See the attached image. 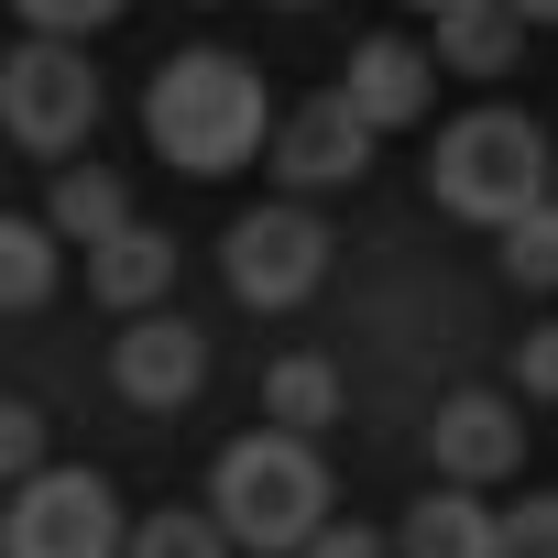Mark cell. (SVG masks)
<instances>
[{
    "label": "cell",
    "instance_id": "6da1fadb",
    "mask_svg": "<svg viewBox=\"0 0 558 558\" xmlns=\"http://www.w3.org/2000/svg\"><path fill=\"white\" fill-rule=\"evenodd\" d=\"M208 504L230 525V547H263V558H307L329 536V471H318V438H230L219 471H208Z\"/></svg>",
    "mask_w": 558,
    "mask_h": 558
},
{
    "label": "cell",
    "instance_id": "7a4b0ae2",
    "mask_svg": "<svg viewBox=\"0 0 558 558\" xmlns=\"http://www.w3.org/2000/svg\"><path fill=\"white\" fill-rule=\"evenodd\" d=\"M143 132H154L165 165L230 175V165H252V143H263V77H252L241 56H175V66H154V88H143Z\"/></svg>",
    "mask_w": 558,
    "mask_h": 558
},
{
    "label": "cell",
    "instance_id": "3957f363",
    "mask_svg": "<svg viewBox=\"0 0 558 558\" xmlns=\"http://www.w3.org/2000/svg\"><path fill=\"white\" fill-rule=\"evenodd\" d=\"M427 186H438V208H460V219H482V230H514L525 208L558 197V154H547V132H536L525 110H471V121L438 132Z\"/></svg>",
    "mask_w": 558,
    "mask_h": 558
},
{
    "label": "cell",
    "instance_id": "277c9868",
    "mask_svg": "<svg viewBox=\"0 0 558 558\" xmlns=\"http://www.w3.org/2000/svg\"><path fill=\"white\" fill-rule=\"evenodd\" d=\"M88 121H99V66L66 34H34L0 56V132L23 154H66V143H88Z\"/></svg>",
    "mask_w": 558,
    "mask_h": 558
},
{
    "label": "cell",
    "instance_id": "5b68a950",
    "mask_svg": "<svg viewBox=\"0 0 558 558\" xmlns=\"http://www.w3.org/2000/svg\"><path fill=\"white\" fill-rule=\"evenodd\" d=\"M0 558H132L121 536V493L99 471H45L12 493V514H0Z\"/></svg>",
    "mask_w": 558,
    "mask_h": 558
},
{
    "label": "cell",
    "instance_id": "8992f818",
    "mask_svg": "<svg viewBox=\"0 0 558 558\" xmlns=\"http://www.w3.org/2000/svg\"><path fill=\"white\" fill-rule=\"evenodd\" d=\"M219 274H230V296L241 307H307L318 296V274H329V230L307 208H241L230 241H219Z\"/></svg>",
    "mask_w": 558,
    "mask_h": 558
},
{
    "label": "cell",
    "instance_id": "52a82bcc",
    "mask_svg": "<svg viewBox=\"0 0 558 558\" xmlns=\"http://www.w3.org/2000/svg\"><path fill=\"white\" fill-rule=\"evenodd\" d=\"M110 384H121L132 405L175 416V405L208 384V340H197L186 318H165V307H154V318H132V329H121V351H110Z\"/></svg>",
    "mask_w": 558,
    "mask_h": 558
},
{
    "label": "cell",
    "instance_id": "ba28073f",
    "mask_svg": "<svg viewBox=\"0 0 558 558\" xmlns=\"http://www.w3.org/2000/svg\"><path fill=\"white\" fill-rule=\"evenodd\" d=\"M438 45H405V34H373L362 56H351V77H340V99L373 121V132H405V121H427V99H438Z\"/></svg>",
    "mask_w": 558,
    "mask_h": 558
},
{
    "label": "cell",
    "instance_id": "9c48e42d",
    "mask_svg": "<svg viewBox=\"0 0 558 558\" xmlns=\"http://www.w3.org/2000/svg\"><path fill=\"white\" fill-rule=\"evenodd\" d=\"M427 460L471 493V482H504L514 460H525V416L504 405V395H449L438 416H427Z\"/></svg>",
    "mask_w": 558,
    "mask_h": 558
},
{
    "label": "cell",
    "instance_id": "30bf717a",
    "mask_svg": "<svg viewBox=\"0 0 558 558\" xmlns=\"http://www.w3.org/2000/svg\"><path fill=\"white\" fill-rule=\"evenodd\" d=\"M274 165H286L296 186H351L362 165H373V121L329 88V99H307V110H286V132H274Z\"/></svg>",
    "mask_w": 558,
    "mask_h": 558
},
{
    "label": "cell",
    "instance_id": "8fae6325",
    "mask_svg": "<svg viewBox=\"0 0 558 558\" xmlns=\"http://www.w3.org/2000/svg\"><path fill=\"white\" fill-rule=\"evenodd\" d=\"M88 286H99V307H121V318H154V296L175 286V241L132 219L110 252H88Z\"/></svg>",
    "mask_w": 558,
    "mask_h": 558
},
{
    "label": "cell",
    "instance_id": "7c38bea8",
    "mask_svg": "<svg viewBox=\"0 0 558 558\" xmlns=\"http://www.w3.org/2000/svg\"><path fill=\"white\" fill-rule=\"evenodd\" d=\"M405 558H504V514L449 482V493H427V504L405 514Z\"/></svg>",
    "mask_w": 558,
    "mask_h": 558
},
{
    "label": "cell",
    "instance_id": "4fadbf2b",
    "mask_svg": "<svg viewBox=\"0 0 558 558\" xmlns=\"http://www.w3.org/2000/svg\"><path fill=\"white\" fill-rule=\"evenodd\" d=\"M514 56H525L514 0H471V12H438V66H449V77H504Z\"/></svg>",
    "mask_w": 558,
    "mask_h": 558
},
{
    "label": "cell",
    "instance_id": "5bb4252c",
    "mask_svg": "<svg viewBox=\"0 0 558 558\" xmlns=\"http://www.w3.org/2000/svg\"><path fill=\"white\" fill-rule=\"evenodd\" d=\"M45 219H56L66 241H88V252H110V241L132 230V186H121L110 165H66V175H56V197H45Z\"/></svg>",
    "mask_w": 558,
    "mask_h": 558
},
{
    "label": "cell",
    "instance_id": "9a60e30c",
    "mask_svg": "<svg viewBox=\"0 0 558 558\" xmlns=\"http://www.w3.org/2000/svg\"><path fill=\"white\" fill-rule=\"evenodd\" d=\"M263 416L286 427V438H318V427L340 416V373H329L318 351H286V362L263 373Z\"/></svg>",
    "mask_w": 558,
    "mask_h": 558
},
{
    "label": "cell",
    "instance_id": "2e32d148",
    "mask_svg": "<svg viewBox=\"0 0 558 558\" xmlns=\"http://www.w3.org/2000/svg\"><path fill=\"white\" fill-rule=\"evenodd\" d=\"M56 219H0V307L12 318H34L45 296H56Z\"/></svg>",
    "mask_w": 558,
    "mask_h": 558
},
{
    "label": "cell",
    "instance_id": "e0dca14e",
    "mask_svg": "<svg viewBox=\"0 0 558 558\" xmlns=\"http://www.w3.org/2000/svg\"><path fill=\"white\" fill-rule=\"evenodd\" d=\"M132 558H230V525H219V514L165 504V514H143V525H132Z\"/></svg>",
    "mask_w": 558,
    "mask_h": 558
},
{
    "label": "cell",
    "instance_id": "ac0fdd59",
    "mask_svg": "<svg viewBox=\"0 0 558 558\" xmlns=\"http://www.w3.org/2000/svg\"><path fill=\"white\" fill-rule=\"evenodd\" d=\"M504 274H514L525 296H558V197H547V208H525V219L504 230Z\"/></svg>",
    "mask_w": 558,
    "mask_h": 558
},
{
    "label": "cell",
    "instance_id": "d6986e66",
    "mask_svg": "<svg viewBox=\"0 0 558 558\" xmlns=\"http://www.w3.org/2000/svg\"><path fill=\"white\" fill-rule=\"evenodd\" d=\"M0 471H12V493L45 482V405H23V395L0 405Z\"/></svg>",
    "mask_w": 558,
    "mask_h": 558
},
{
    "label": "cell",
    "instance_id": "ffe728a7",
    "mask_svg": "<svg viewBox=\"0 0 558 558\" xmlns=\"http://www.w3.org/2000/svg\"><path fill=\"white\" fill-rule=\"evenodd\" d=\"M504 558H558V493H525L504 514Z\"/></svg>",
    "mask_w": 558,
    "mask_h": 558
},
{
    "label": "cell",
    "instance_id": "44dd1931",
    "mask_svg": "<svg viewBox=\"0 0 558 558\" xmlns=\"http://www.w3.org/2000/svg\"><path fill=\"white\" fill-rule=\"evenodd\" d=\"M12 12L34 23V34H88V23H110L121 0H12Z\"/></svg>",
    "mask_w": 558,
    "mask_h": 558
},
{
    "label": "cell",
    "instance_id": "7402d4cb",
    "mask_svg": "<svg viewBox=\"0 0 558 558\" xmlns=\"http://www.w3.org/2000/svg\"><path fill=\"white\" fill-rule=\"evenodd\" d=\"M514 395H536V405H558V329H536V340L514 351Z\"/></svg>",
    "mask_w": 558,
    "mask_h": 558
},
{
    "label": "cell",
    "instance_id": "603a6c76",
    "mask_svg": "<svg viewBox=\"0 0 558 558\" xmlns=\"http://www.w3.org/2000/svg\"><path fill=\"white\" fill-rule=\"evenodd\" d=\"M307 558H384V536H373V525H329Z\"/></svg>",
    "mask_w": 558,
    "mask_h": 558
},
{
    "label": "cell",
    "instance_id": "cb8c5ba5",
    "mask_svg": "<svg viewBox=\"0 0 558 558\" xmlns=\"http://www.w3.org/2000/svg\"><path fill=\"white\" fill-rule=\"evenodd\" d=\"M514 23H525V34H536V23H558V0H514Z\"/></svg>",
    "mask_w": 558,
    "mask_h": 558
},
{
    "label": "cell",
    "instance_id": "d4e9b609",
    "mask_svg": "<svg viewBox=\"0 0 558 558\" xmlns=\"http://www.w3.org/2000/svg\"><path fill=\"white\" fill-rule=\"evenodd\" d=\"M416 12H471V0H416Z\"/></svg>",
    "mask_w": 558,
    "mask_h": 558
},
{
    "label": "cell",
    "instance_id": "484cf974",
    "mask_svg": "<svg viewBox=\"0 0 558 558\" xmlns=\"http://www.w3.org/2000/svg\"><path fill=\"white\" fill-rule=\"evenodd\" d=\"M286 12H307V0H286Z\"/></svg>",
    "mask_w": 558,
    "mask_h": 558
}]
</instances>
